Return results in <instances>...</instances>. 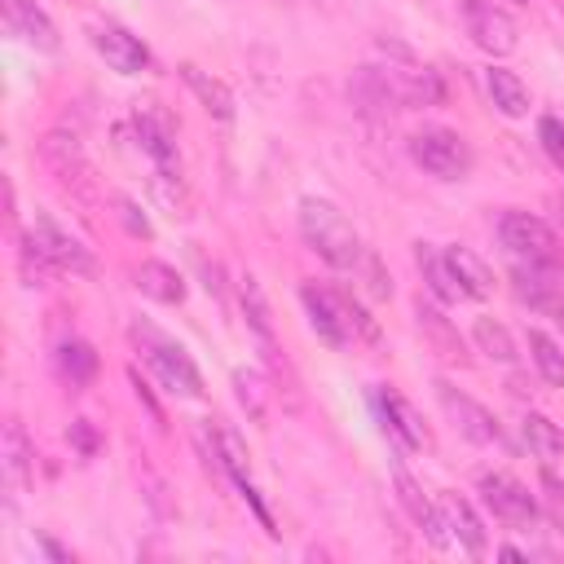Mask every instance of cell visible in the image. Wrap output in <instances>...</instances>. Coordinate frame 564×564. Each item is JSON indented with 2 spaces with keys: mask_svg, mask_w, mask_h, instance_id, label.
Masks as SVG:
<instances>
[{
  "mask_svg": "<svg viewBox=\"0 0 564 564\" xmlns=\"http://www.w3.org/2000/svg\"><path fill=\"white\" fill-rule=\"evenodd\" d=\"M300 234L304 242L330 264V269H357L366 264V247L361 234L352 229V220L326 203V198H300Z\"/></svg>",
  "mask_w": 564,
  "mask_h": 564,
  "instance_id": "6da1fadb",
  "label": "cell"
},
{
  "mask_svg": "<svg viewBox=\"0 0 564 564\" xmlns=\"http://www.w3.org/2000/svg\"><path fill=\"white\" fill-rule=\"evenodd\" d=\"M300 300H304V313H308V326L317 330L322 344L330 348H348L357 339H375V322L366 317V308L344 295V291H330V286H317V282H304L300 286Z\"/></svg>",
  "mask_w": 564,
  "mask_h": 564,
  "instance_id": "7a4b0ae2",
  "label": "cell"
},
{
  "mask_svg": "<svg viewBox=\"0 0 564 564\" xmlns=\"http://www.w3.org/2000/svg\"><path fill=\"white\" fill-rule=\"evenodd\" d=\"M128 335H132L141 361L154 370V379H159L167 392H176V397H203V375H198V366L189 361V352H185L176 339H167V335L154 330L150 322H132Z\"/></svg>",
  "mask_w": 564,
  "mask_h": 564,
  "instance_id": "3957f363",
  "label": "cell"
},
{
  "mask_svg": "<svg viewBox=\"0 0 564 564\" xmlns=\"http://www.w3.org/2000/svg\"><path fill=\"white\" fill-rule=\"evenodd\" d=\"M498 238H502V247H507L516 260H524V264L560 269V260H564L555 229H551L546 220L529 216V212H502V216H498Z\"/></svg>",
  "mask_w": 564,
  "mask_h": 564,
  "instance_id": "277c9868",
  "label": "cell"
},
{
  "mask_svg": "<svg viewBox=\"0 0 564 564\" xmlns=\"http://www.w3.org/2000/svg\"><path fill=\"white\" fill-rule=\"evenodd\" d=\"M26 260H35L40 269H62V273H93V256L79 238H70L53 216H35L31 234H26V247H22Z\"/></svg>",
  "mask_w": 564,
  "mask_h": 564,
  "instance_id": "5b68a950",
  "label": "cell"
},
{
  "mask_svg": "<svg viewBox=\"0 0 564 564\" xmlns=\"http://www.w3.org/2000/svg\"><path fill=\"white\" fill-rule=\"evenodd\" d=\"M410 159L436 181H463L471 172V150L454 128H419L410 137Z\"/></svg>",
  "mask_w": 564,
  "mask_h": 564,
  "instance_id": "8992f818",
  "label": "cell"
},
{
  "mask_svg": "<svg viewBox=\"0 0 564 564\" xmlns=\"http://www.w3.org/2000/svg\"><path fill=\"white\" fill-rule=\"evenodd\" d=\"M458 9H463V26H467L471 44H480V48L494 53V57L516 53L520 26H516V18H511L507 9H498L494 0H463Z\"/></svg>",
  "mask_w": 564,
  "mask_h": 564,
  "instance_id": "52a82bcc",
  "label": "cell"
},
{
  "mask_svg": "<svg viewBox=\"0 0 564 564\" xmlns=\"http://www.w3.org/2000/svg\"><path fill=\"white\" fill-rule=\"evenodd\" d=\"M480 498L489 502V511L498 516V520H507V524H516V529H529V524H538V498L516 480V476H507V471H485L480 476Z\"/></svg>",
  "mask_w": 564,
  "mask_h": 564,
  "instance_id": "ba28073f",
  "label": "cell"
},
{
  "mask_svg": "<svg viewBox=\"0 0 564 564\" xmlns=\"http://www.w3.org/2000/svg\"><path fill=\"white\" fill-rule=\"evenodd\" d=\"M436 397H441V405H445V414L463 427V436H471L476 445H498V449H507V432L498 427V419L480 405V401H471L467 392H458L454 383H436Z\"/></svg>",
  "mask_w": 564,
  "mask_h": 564,
  "instance_id": "9c48e42d",
  "label": "cell"
},
{
  "mask_svg": "<svg viewBox=\"0 0 564 564\" xmlns=\"http://www.w3.org/2000/svg\"><path fill=\"white\" fill-rule=\"evenodd\" d=\"M212 436H216V458H220V467L229 471V480L242 489V498L251 502V511L260 516V524H264L269 533H278L273 520H269V511H264V502H260V489L251 485V463H247V445H242V436H238L229 423H216Z\"/></svg>",
  "mask_w": 564,
  "mask_h": 564,
  "instance_id": "30bf717a",
  "label": "cell"
},
{
  "mask_svg": "<svg viewBox=\"0 0 564 564\" xmlns=\"http://www.w3.org/2000/svg\"><path fill=\"white\" fill-rule=\"evenodd\" d=\"M0 9H4V31L9 35H18L22 44H31L40 53H57V44H62L57 26L35 0H0Z\"/></svg>",
  "mask_w": 564,
  "mask_h": 564,
  "instance_id": "8fae6325",
  "label": "cell"
},
{
  "mask_svg": "<svg viewBox=\"0 0 564 564\" xmlns=\"http://www.w3.org/2000/svg\"><path fill=\"white\" fill-rule=\"evenodd\" d=\"M93 48H97L119 75H141V70L150 66V48H145L132 31H123L119 22H97V26H93Z\"/></svg>",
  "mask_w": 564,
  "mask_h": 564,
  "instance_id": "7c38bea8",
  "label": "cell"
},
{
  "mask_svg": "<svg viewBox=\"0 0 564 564\" xmlns=\"http://www.w3.org/2000/svg\"><path fill=\"white\" fill-rule=\"evenodd\" d=\"M132 123H137L141 150L159 163V176H172V172H176V132H172V119H167L159 106H141V110L132 115Z\"/></svg>",
  "mask_w": 564,
  "mask_h": 564,
  "instance_id": "4fadbf2b",
  "label": "cell"
},
{
  "mask_svg": "<svg viewBox=\"0 0 564 564\" xmlns=\"http://www.w3.org/2000/svg\"><path fill=\"white\" fill-rule=\"evenodd\" d=\"M379 410H383V423H388V432L401 441V445H410V449H427L432 445V436H427V427H423V419H419V410L401 397V392H392V388H379Z\"/></svg>",
  "mask_w": 564,
  "mask_h": 564,
  "instance_id": "5bb4252c",
  "label": "cell"
},
{
  "mask_svg": "<svg viewBox=\"0 0 564 564\" xmlns=\"http://www.w3.org/2000/svg\"><path fill=\"white\" fill-rule=\"evenodd\" d=\"M511 286H516V295H520L529 308H555V313H564L555 269H542V264H524V260H520L516 273H511Z\"/></svg>",
  "mask_w": 564,
  "mask_h": 564,
  "instance_id": "9a60e30c",
  "label": "cell"
},
{
  "mask_svg": "<svg viewBox=\"0 0 564 564\" xmlns=\"http://www.w3.org/2000/svg\"><path fill=\"white\" fill-rule=\"evenodd\" d=\"M397 494H401V507L414 516V524L436 542V546H449V533H445V511H436L427 498H423V489L410 480V471L405 467H397Z\"/></svg>",
  "mask_w": 564,
  "mask_h": 564,
  "instance_id": "2e32d148",
  "label": "cell"
},
{
  "mask_svg": "<svg viewBox=\"0 0 564 564\" xmlns=\"http://www.w3.org/2000/svg\"><path fill=\"white\" fill-rule=\"evenodd\" d=\"M445 256V264H449V273H454V282L463 286V295L467 300H485L489 291H494V273H489V264L476 256V251H467V247H445L441 251Z\"/></svg>",
  "mask_w": 564,
  "mask_h": 564,
  "instance_id": "e0dca14e",
  "label": "cell"
},
{
  "mask_svg": "<svg viewBox=\"0 0 564 564\" xmlns=\"http://www.w3.org/2000/svg\"><path fill=\"white\" fill-rule=\"evenodd\" d=\"M132 286H137L141 295L159 300V304H181V300H185V278H181L172 264H163V260H141V264L132 269Z\"/></svg>",
  "mask_w": 564,
  "mask_h": 564,
  "instance_id": "ac0fdd59",
  "label": "cell"
},
{
  "mask_svg": "<svg viewBox=\"0 0 564 564\" xmlns=\"http://www.w3.org/2000/svg\"><path fill=\"white\" fill-rule=\"evenodd\" d=\"M441 511H445V529H454L458 546H463L467 555H485V524H480V516L471 511V502L445 494V498H441Z\"/></svg>",
  "mask_w": 564,
  "mask_h": 564,
  "instance_id": "d6986e66",
  "label": "cell"
},
{
  "mask_svg": "<svg viewBox=\"0 0 564 564\" xmlns=\"http://www.w3.org/2000/svg\"><path fill=\"white\" fill-rule=\"evenodd\" d=\"M181 79L189 84V93L203 101L207 115H216V119H234V93H229L216 75H207V70H198L194 62H185V66H181Z\"/></svg>",
  "mask_w": 564,
  "mask_h": 564,
  "instance_id": "ffe728a7",
  "label": "cell"
},
{
  "mask_svg": "<svg viewBox=\"0 0 564 564\" xmlns=\"http://www.w3.org/2000/svg\"><path fill=\"white\" fill-rule=\"evenodd\" d=\"M485 88H489L494 106H498L507 119H520V115H529V88L520 84V75H516V70H507V66H494V70H485Z\"/></svg>",
  "mask_w": 564,
  "mask_h": 564,
  "instance_id": "44dd1931",
  "label": "cell"
},
{
  "mask_svg": "<svg viewBox=\"0 0 564 564\" xmlns=\"http://www.w3.org/2000/svg\"><path fill=\"white\" fill-rule=\"evenodd\" d=\"M414 260H419V269H423V282H427V291L441 300V304H454V300H467L463 295V286L454 282V273H449V264H445V256H436L427 242H414Z\"/></svg>",
  "mask_w": 564,
  "mask_h": 564,
  "instance_id": "7402d4cb",
  "label": "cell"
},
{
  "mask_svg": "<svg viewBox=\"0 0 564 564\" xmlns=\"http://www.w3.org/2000/svg\"><path fill=\"white\" fill-rule=\"evenodd\" d=\"M31 458H35V449H31V441H26V432H22V423H4V441H0V467H4V480L9 485H26V476H31Z\"/></svg>",
  "mask_w": 564,
  "mask_h": 564,
  "instance_id": "603a6c76",
  "label": "cell"
},
{
  "mask_svg": "<svg viewBox=\"0 0 564 564\" xmlns=\"http://www.w3.org/2000/svg\"><path fill=\"white\" fill-rule=\"evenodd\" d=\"M524 344H529V357H533V366H538V375L551 383V388H564V344L560 339H551L546 330H529L524 335Z\"/></svg>",
  "mask_w": 564,
  "mask_h": 564,
  "instance_id": "cb8c5ba5",
  "label": "cell"
},
{
  "mask_svg": "<svg viewBox=\"0 0 564 564\" xmlns=\"http://www.w3.org/2000/svg\"><path fill=\"white\" fill-rule=\"evenodd\" d=\"M520 436H524V445L542 458V463H551V458H560L564 454V432H560V423H551L546 414H524V423H520Z\"/></svg>",
  "mask_w": 564,
  "mask_h": 564,
  "instance_id": "d4e9b609",
  "label": "cell"
},
{
  "mask_svg": "<svg viewBox=\"0 0 564 564\" xmlns=\"http://www.w3.org/2000/svg\"><path fill=\"white\" fill-rule=\"evenodd\" d=\"M238 300H242V313H247V326L256 330V339L273 352V317H269V304H264V291H260V282L247 273L242 282H238Z\"/></svg>",
  "mask_w": 564,
  "mask_h": 564,
  "instance_id": "484cf974",
  "label": "cell"
},
{
  "mask_svg": "<svg viewBox=\"0 0 564 564\" xmlns=\"http://www.w3.org/2000/svg\"><path fill=\"white\" fill-rule=\"evenodd\" d=\"M471 339H476V348H480L485 357H494V361H516V357H520L511 330H507L502 322H494V317H476Z\"/></svg>",
  "mask_w": 564,
  "mask_h": 564,
  "instance_id": "4316f807",
  "label": "cell"
},
{
  "mask_svg": "<svg viewBox=\"0 0 564 564\" xmlns=\"http://www.w3.org/2000/svg\"><path fill=\"white\" fill-rule=\"evenodd\" d=\"M57 361H62V370L70 375V383H88L93 370H97V357H93V348H88L84 339L62 344V348H57Z\"/></svg>",
  "mask_w": 564,
  "mask_h": 564,
  "instance_id": "83f0119b",
  "label": "cell"
},
{
  "mask_svg": "<svg viewBox=\"0 0 564 564\" xmlns=\"http://www.w3.org/2000/svg\"><path fill=\"white\" fill-rule=\"evenodd\" d=\"M234 388H238V401L247 405L251 419H264V405H269V392H264V379L256 370H234Z\"/></svg>",
  "mask_w": 564,
  "mask_h": 564,
  "instance_id": "f1b7e54d",
  "label": "cell"
},
{
  "mask_svg": "<svg viewBox=\"0 0 564 564\" xmlns=\"http://www.w3.org/2000/svg\"><path fill=\"white\" fill-rule=\"evenodd\" d=\"M414 313H419V326H423V330H432V335H436V339L445 344V357H458V352H463V344H458V335H449V326H445V317H441V313H436L432 304H423V300H419V304H414Z\"/></svg>",
  "mask_w": 564,
  "mask_h": 564,
  "instance_id": "f546056e",
  "label": "cell"
},
{
  "mask_svg": "<svg viewBox=\"0 0 564 564\" xmlns=\"http://www.w3.org/2000/svg\"><path fill=\"white\" fill-rule=\"evenodd\" d=\"M538 141H542V150H546V159L564 172V119H555V115H546L542 123H538Z\"/></svg>",
  "mask_w": 564,
  "mask_h": 564,
  "instance_id": "4dcf8cb0",
  "label": "cell"
},
{
  "mask_svg": "<svg viewBox=\"0 0 564 564\" xmlns=\"http://www.w3.org/2000/svg\"><path fill=\"white\" fill-rule=\"evenodd\" d=\"M542 498H546V511H551V520L560 524V533H564V480L546 467L542 471Z\"/></svg>",
  "mask_w": 564,
  "mask_h": 564,
  "instance_id": "1f68e13d",
  "label": "cell"
},
{
  "mask_svg": "<svg viewBox=\"0 0 564 564\" xmlns=\"http://www.w3.org/2000/svg\"><path fill=\"white\" fill-rule=\"evenodd\" d=\"M115 207H119V220H123L137 238H150V220L137 212V203H132V198H115Z\"/></svg>",
  "mask_w": 564,
  "mask_h": 564,
  "instance_id": "d6a6232c",
  "label": "cell"
},
{
  "mask_svg": "<svg viewBox=\"0 0 564 564\" xmlns=\"http://www.w3.org/2000/svg\"><path fill=\"white\" fill-rule=\"evenodd\" d=\"M75 445H79L84 454H93V432H88L84 423H75Z\"/></svg>",
  "mask_w": 564,
  "mask_h": 564,
  "instance_id": "836d02e7",
  "label": "cell"
}]
</instances>
